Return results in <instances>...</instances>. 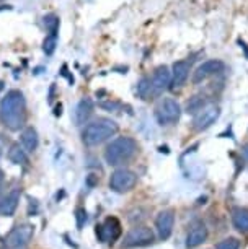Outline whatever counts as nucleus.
Wrapping results in <instances>:
<instances>
[{
  "label": "nucleus",
  "mask_w": 248,
  "mask_h": 249,
  "mask_svg": "<svg viewBox=\"0 0 248 249\" xmlns=\"http://www.w3.org/2000/svg\"><path fill=\"white\" fill-rule=\"evenodd\" d=\"M0 121L8 130H20L26 122V101L20 90H10L0 101Z\"/></svg>",
  "instance_id": "nucleus-1"
},
{
  "label": "nucleus",
  "mask_w": 248,
  "mask_h": 249,
  "mask_svg": "<svg viewBox=\"0 0 248 249\" xmlns=\"http://www.w3.org/2000/svg\"><path fill=\"white\" fill-rule=\"evenodd\" d=\"M119 130V125L113 119L108 117H98L90 124L85 125L82 132V140L87 147H98V145L105 143L106 140L114 137Z\"/></svg>",
  "instance_id": "nucleus-2"
},
{
  "label": "nucleus",
  "mask_w": 248,
  "mask_h": 249,
  "mask_svg": "<svg viewBox=\"0 0 248 249\" xmlns=\"http://www.w3.org/2000/svg\"><path fill=\"white\" fill-rule=\"evenodd\" d=\"M139 145L133 137H118L105 150V160L110 166H119L137 153Z\"/></svg>",
  "instance_id": "nucleus-3"
},
{
  "label": "nucleus",
  "mask_w": 248,
  "mask_h": 249,
  "mask_svg": "<svg viewBox=\"0 0 248 249\" xmlns=\"http://www.w3.org/2000/svg\"><path fill=\"white\" fill-rule=\"evenodd\" d=\"M180 116H181V106L176 100H173L170 96H165L158 101V105L155 107V117L160 125L175 124V122H178Z\"/></svg>",
  "instance_id": "nucleus-4"
},
{
  "label": "nucleus",
  "mask_w": 248,
  "mask_h": 249,
  "mask_svg": "<svg viewBox=\"0 0 248 249\" xmlns=\"http://www.w3.org/2000/svg\"><path fill=\"white\" fill-rule=\"evenodd\" d=\"M135 184H137V175L134 171L128 170V168H119L116 170L110 178V187L114 192H129L133 191Z\"/></svg>",
  "instance_id": "nucleus-5"
},
{
  "label": "nucleus",
  "mask_w": 248,
  "mask_h": 249,
  "mask_svg": "<svg viewBox=\"0 0 248 249\" xmlns=\"http://www.w3.org/2000/svg\"><path fill=\"white\" fill-rule=\"evenodd\" d=\"M33 234H35V227H33V225H30V223L18 225V227H15L10 233L7 234L3 244H5L8 249L25 248L26 244L31 241Z\"/></svg>",
  "instance_id": "nucleus-6"
},
{
  "label": "nucleus",
  "mask_w": 248,
  "mask_h": 249,
  "mask_svg": "<svg viewBox=\"0 0 248 249\" xmlns=\"http://www.w3.org/2000/svg\"><path fill=\"white\" fill-rule=\"evenodd\" d=\"M221 116V107L214 103H208L203 109H199L198 112L194 114V119H193V127L194 130L198 132H203V130L209 129L210 125L216 124V121L219 119Z\"/></svg>",
  "instance_id": "nucleus-7"
},
{
  "label": "nucleus",
  "mask_w": 248,
  "mask_h": 249,
  "mask_svg": "<svg viewBox=\"0 0 248 249\" xmlns=\"http://www.w3.org/2000/svg\"><path fill=\"white\" fill-rule=\"evenodd\" d=\"M224 70H226V64L221 59H209L196 67V70L193 72V83L199 85V83L206 82V80L216 77V75H221Z\"/></svg>",
  "instance_id": "nucleus-8"
},
{
  "label": "nucleus",
  "mask_w": 248,
  "mask_h": 249,
  "mask_svg": "<svg viewBox=\"0 0 248 249\" xmlns=\"http://www.w3.org/2000/svg\"><path fill=\"white\" fill-rule=\"evenodd\" d=\"M153 243V233L147 227H135L124 236L123 248H140Z\"/></svg>",
  "instance_id": "nucleus-9"
},
{
  "label": "nucleus",
  "mask_w": 248,
  "mask_h": 249,
  "mask_svg": "<svg viewBox=\"0 0 248 249\" xmlns=\"http://www.w3.org/2000/svg\"><path fill=\"white\" fill-rule=\"evenodd\" d=\"M96 236L101 243H114L121 236V223L118 218L110 217L96 227Z\"/></svg>",
  "instance_id": "nucleus-10"
},
{
  "label": "nucleus",
  "mask_w": 248,
  "mask_h": 249,
  "mask_svg": "<svg viewBox=\"0 0 248 249\" xmlns=\"http://www.w3.org/2000/svg\"><path fill=\"white\" fill-rule=\"evenodd\" d=\"M173 225H175V212L172 209L162 210L155 218V228L160 239H168L173 233Z\"/></svg>",
  "instance_id": "nucleus-11"
},
{
  "label": "nucleus",
  "mask_w": 248,
  "mask_h": 249,
  "mask_svg": "<svg viewBox=\"0 0 248 249\" xmlns=\"http://www.w3.org/2000/svg\"><path fill=\"white\" fill-rule=\"evenodd\" d=\"M152 88H153V93H162L163 90H167V88L172 87V72L170 69L167 67V65H160V67H157L153 70L152 73Z\"/></svg>",
  "instance_id": "nucleus-12"
},
{
  "label": "nucleus",
  "mask_w": 248,
  "mask_h": 249,
  "mask_svg": "<svg viewBox=\"0 0 248 249\" xmlns=\"http://www.w3.org/2000/svg\"><path fill=\"white\" fill-rule=\"evenodd\" d=\"M191 72V65L188 60H176L172 65V87L181 88L188 82Z\"/></svg>",
  "instance_id": "nucleus-13"
},
{
  "label": "nucleus",
  "mask_w": 248,
  "mask_h": 249,
  "mask_svg": "<svg viewBox=\"0 0 248 249\" xmlns=\"http://www.w3.org/2000/svg\"><path fill=\"white\" fill-rule=\"evenodd\" d=\"M18 202H20V191L18 189H13L7 196H3L0 199V215L2 217H12L18 207Z\"/></svg>",
  "instance_id": "nucleus-14"
},
{
  "label": "nucleus",
  "mask_w": 248,
  "mask_h": 249,
  "mask_svg": "<svg viewBox=\"0 0 248 249\" xmlns=\"http://www.w3.org/2000/svg\"><path fill=\"white\" fill-rule=\"evenodd\" d=\"M93 114V103L90 98H83V100L78 103L76 107V112H74V121H76L77 125H82L90 119V116Z\"/></svg>",
  "instance_id": "nucleus-15"
},
{
  "label": "nucleus",
  "mask_w": 248,
  "mask_h": 249,
  "mask_svg": "<svg viewBox=\"0 0 248 249\" xmlns=\"http://www.w3.org/2000/svg\"><path fill=\"white\" fill-rule=\"evenodd\" d=\"M208 239V228L204 225H196L186 236V246L188 248H198Z\"/></svg>",
  "instance_id": "nucleus-16"
},
{
  "label": "nucleus",
  "mask_w": 248,
  "mask_h": 249,
  "mask_svg": "<svg viewBox=\"0 0 248 249\" xmlns=\"http://www.w3.org/2000/svg\"><path fill=\"white\" fill-rule=\"evenodd\" d=\"M38 132H36L35 127H26L25 130L21 132V147L26 150L28 153H33L36 152L38 148Z\"/></svg>",
  "instance_id": "nucleus-17"
},
{
  "label": "nucleus",
  "mask_w": 248,
  "mask_h": 249,
  "mask_svg": "<svg viewBox=\"0 0 248 249\" xmlns=\"http://www.w3.org/2000/svg\"><path fill=\"white\" fill-rule=\"evenodd\" d=\"M232 222L238 231H248V209L245 207H235L232 210Z\"/></svg>",
  "instance_id": "nucleus-18"
},
{
  "label": "nucleus",
  "mask_w": 248,
  "mask_h": 249,
  "mask_svg": "<svg viewBox=\"0 0 248 249\" xmlns=\"http://www.w3.org/2000/svg\"><path fill=\"white\" fill-rule=\"evenodd\" d=\"M8 160L15 164H26L28 163V152L20 143H13L10 150H8Z\"/></svg>",
  "instance_id": "nucleus-19"
},
{
  "label": "nucleus",
  "mask_w": 248,
  "mask_h": 249,
  "mask_svg": "<svg viewBox=\"0 0 248 249\" xmlns=\"http://www.w3.org/2000/svg\"><path fill=\"white\" fill-rule=\"evenodd\" d=\"M208 105V98L204 95H196L193 96L191 100L186 103V112H198L199 109H203V107Z\"/></svg>",
  "instance_id": "nucleus-20"
},
{
  "label": "nucleus",
  "mask_w": 248,
  "mask_h": 249,
  "mask_svg": "<svg viewBox=\"0 0 248 249\" xmlns=\"http://www.w3.org/2000/svg\"><path fill=\"white\" fill-rule=\"evenodd\" d=\"M137 95L142 98V100H149L152 95H155V93H153V88H152L151 78H142L137 83Z\"/></svg>",
  "instance_id": "nucleus-21"
},
{
  "label": "nucleus",
  "mask_w": 248,
  "mask_h": 249,
  "mask_svg": "<svg viewBox=\"0 0 248 249\" xmlns=\"http://www.w3.org/2000/svg\"><path fill=\"white\" fill-rule=\"evenodd\" d=\"M44 26H46V30L49 31V35H57L59 17L54 15V13H49V15H46L44 17Z\"/></svg>",
  "instance_id": "nucleus-22"
},
{
  "label": "nucleus",
  "mask_w": 248,
  "mask_h": 249,
  "mask_svg": "<svg viewBox=\"0 0 248 249\" xmlns=\"http://www.w3.org/2000/svg\"><path fill=\"white\" fill-rule=\"evenodd\" d=\"M56 46H57V35H48L43 43V51L46 55H53L56 51Z\"/></svg>",
  "instance_id": "nucleus-23"
},
{
  "label": "nucleus",
  "mask_w": 248,
  "mask_h": 249,
  "mask_svg": "<svg viewBox=\"0 0 248 249\" xmlns=\"http://www.w3.org/2000/svg\"><path fill=\"white\" fill-rule=\"evenodd\" d=\"M216 249H240V243L235 238H226L216 244Z\"/></svg>",
  "instance_id": "nucleus-24"
},
{
  "label": "nucleus",
  "mask_w": 248,
  "mask_h": 249,
  "mask_svg": "<svg viewBox=\"0 0 248 249\" xmlns=\"http://www.w3.org/2000/svg\"><path fill=\"white\" fill-rule=\"evenodd\" d=\"M85 222H87V212L83 209H78L77 210V227L82 228Z\"/></svg>",
  "instance_id": "nucleus-25"
},
{
  "label": "nucleus",
  "mask_w": 248,
  "mask_h": 249,
  "mask_svg": "<svg viewBox=\"0 0 248 249\" xmlns=\"http://www.w3.org/2000/svg\"><path fill=\"white\" fill-rule=\"evenodd\" d=\"M242 155H243V158H245V161L248 163V143H245L242 147Z\"/></svg>",
  "instance_id": "nucleus-26"
},
{
  "label": "nucleus",
  "mask_w": 248,
  "mask_h": 249,
  "mask_svg": "<svg viewBox=\"0 0 248 249\" xmlns=\"http://www.w3.org/2000/svg\"><path fill=\"white\" fill-rule=\"evenodd\" d=\"M3 181H5V175H3V171L0 170V189H2V186H3Z\"/></svg>",
  "instance_id": "nucleus-27"
},
{
  "label": "nucleus",
  "mask_w": 248,
  "mask_h": 249,
  "mask_svg": "<svg viewBox=\"0 0 248 249\" xmlns=\"http://www.w3.org/2000/svg\"><path fill=\"white\" fill-rule=\"evenodd\" d=\"M3 88H5V85H3V82H0V93L3 91Z\"/></svg>",
  "instance_id": "nucleus-28"
}]
</instances>
